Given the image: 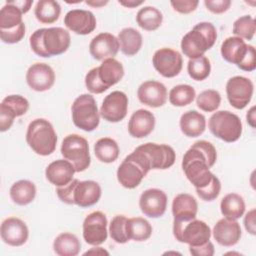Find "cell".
Returning <instances> with one entry per match:
<instances>
[{
  "instance_id": "cell-1",
  "label": "cell",
  "mask_w": 256,
  "mask_h": 256,
  "mask_svg": "<svg viewBox=\"0 0 256 256\" xmlns=\"http://www.w3.org/2000/svg\"><path fill=\"white\" fill-rule=\"evenodd\" d=\"M217 160V151L212 143L206 140L196 141L184 154L182 169L195 189L207 186L214 174L210 168Z\"/></svg>"
},
{
  "instance_id": "cell-2",
  "label": "cell",
  "mask_w": 256,
  "mask_h": 256,
  "mask_svg": "<svg viewBox=\"0 0 256 256\" xmlns=\"http://www.w3.org/2000/svg\"><path fill=\"white\" fill-rule=\"evenodd\" d=\"M32 51L43 58L57 56L66 52L71 43L69 32L61 27L37 29L29 39Z\"/></svg>"
},
{
  "instance_id": "cell-3",
  "label": "cell",
  "mask_w": 256,
  "mask_h": 256,
  "mask_svg": "<svg viewBox=\"0 0 256 256\" xmlns=\"http://www.w3.org/2000/svg\"><path fill=\"white\" fill-rule=\"evenodd\" d=\"M127 158L137 163L147 175L151 169L170 168L175 163L176 154L169 145L148 142L138 146Z\"/></svg>"
},
{
  "instance_id": "cell-4",
  "label": "cell",
  "mask_w": 256,
  "mask_h": 256,
  "mask_svg": "<svg viewBox=\"0 0 256 256\" xmlns=\"http://www.w3.org/2000/svg\"><path fill=\"white\" fill-rule=\"evenodd\" d=\"M217 39V30L210 22H200L187 32L181 40V50L189 59H195L213 47Z\"/></svg>"
},
{
  "instance_id": "cell-5",
  "label": "cell",
  "mask_w": 256,
  "mask_h": 256,
  "mask_svg": "<svg viewBox=\"0 0 256 256\" xmlns=\"http://www.w3.org/2000/svg\"><path fill=\"white\" fill-rule=\"evenodd\" d=\"M26 142L36 154L48 156L56 149L57 134L48 120L37 118L28 125Z\"/></svg>"
},
{
  "instance_id": "cell-6",
  "label": "cell",
  "mask_w": 256,
  "mask_h": 256,
  "mask_svg": "<svg viewBox=\"0 0 256 256\" xmlns=\"http://www.w3.org/2000/svg\"><path fill=\"white\" fill-rule=\"evenodd\" d=\"M72 121L76 127L86 132L95 130L100 122V112L94 97L90 94L78 96L71 107Z\"/></svg>"
},
{
  "instance_id": "cell-7",
  "label": "cell",
  "mask_w": 256,
  "mask_h": 256,
  "mask_svg": "<svg viewBox=\"0 0 256 256\" xmlns=\"http://www.w3.org/2000/svg\"><path fill=\"white\" fill-rule=\"evenodd\" d=\"M208 127L214 136L228 143L237 141L242 135V122L240 118L226 110L213 113L209 119Z\"/></svg>"
},
{
  "instance_id": "cell-8",
  "label": "cell",
  "mask_w": 256,
  "mask_h": 256,
  "mask_svg": "<svg viewBox=\"0 0 256 256\" xmlns=\"http://www.w3.org/2000/svg\"><path fill=\"white\" fill-rule=\"evenodd\" d=\"M61 154L64 159L73 164L76 172H82L90 166L91 157L88 142L78 134H70L63 139Z\"/></svg>"
},
{
  "instance_id": "cell-9",
  "label": "cell",
  "mask_w": 256,
  "mask_h": 256,
  "mask_svg": "<svg viewBox=\"0 0 256 256\" xmlns=\"http://www.w3.org/2000/svg\"><path fill=\"white\" fill-rule=\"evenodd\" d=\"M211 229L204 221L192 219L186 222L173 221V235L175 239L189 246H199L210 240Z\"/></svg>"
},
{
  "instance_id": "cell-10",
  "label": "cell",
  "mask_w": 256,
  "mask_h": 256,
  "mask_svg": "<svg viewBox=\"0 0 256 256\" xmlns=\"http://www.w3.org/2000/svg\"><path fill=\"white\" fill-rule=\"evenodd\" d=\"M254 92L252 81L244 76L231 77L226 84L227 99L232 107L241 110L251 101Z\"/></svg>"
},
{
  "instance_id": "cell-11",
  "label": "cell",
  "mask_w": 256,
  "mask_h": 256,
  "mask_svg": "<svg viewBox=\"0 0 256 256\" xmlns=\"http://www.w3.org/2000/svg\"><path fill=\"white\" fill-rule=\"evenodd\" d=\"M152 63L156 71L166 78L177 76L183 67L181 54L171 48L158 49L153 55Z\"/></svg>"
},
{
  "instance_id": "cell-12",
  "label": "cell",
  "mask_w": 256,
  "mask_h": 256,
  "mask_svg": "<svg viewBox=\"0 0 256 256\" xmlns=\"http://www.w3.org/2000/svg\"><path fill=\"white\" fill-rule=\"evenodd\" d=\"M107 218L101 211L88 214L83 221V238L89 245L98 246L104 243L108 236Z\"/></svg>"
},
{
  "instance_id": "cell-13",
  "label": "cell",
  "mask_w": 256,
  "mask_h": 256,
  "mask_svg": "<svg viewBox=\"0 0 256 256\" xmlns=\"http://www.w3.org/2000/svg\"><path fill=\"white\" fill-rule=\"evenodd\" d=\"M128 111V97L122 91H113L103 100L100 107L101 117L111 123L123 120Z\"/></svg>"
},
{
  "instance_id": "cell-14",
  "label": "cell",
  "mask_w": 256,
  "mask_h": 256,
  "mask_svg": "<svg viewBox=\"0 0 256 256\" xmlns=\"http://www.w3.org/2000/svg\"><path fill=\"white\" fill-rule=\"evenodd\" d=\"M167 195L158 188H150L142 192L139 198V207L144 215L150 218H159L167 208Z\"/></svg>"
},
{
  "instance_id": "cell-15",
  "label": "cell",
  "mask_w": 256,
  "mask_h": 256,
  "mask_svg": "<svg viewBox=\"0 0 256 256\" xmlns=\"http://www.w3.org/2000/svg\"><path fill=\"white\" fill-rule=\"evenodd\" d=\"M26 82L34 91H47L54 85L55 72L46 63H34L26 72Z\"/></svg>"
},
{
  "instance_id": "cell-16",
  "label": "cell",
  "mask_w": 256,
  "mask_h": 256,
  "mask_svg": "<svg viewBox=\"0 0 256 256\" xmlns=\"http://www.w3.org/2000/svg\"><path fill=\"white\" fill-rule=\"evenodd\" d=\"M0 234L4 243L18 247L27 242L29 230L26 223L21 219L17 217H9L1 223Z\"/></svg>"
},
{
  "instance_id": "cell-17",
  "label": "cell",
  "mask_w": 256,
  "mask_h": 256,
  "mask_svg": "<svg viewBox=\"0 0 256 256\" xmlns=\"http://www.w3.org/2000/svg\"><path fill=\"white\" fill-rule=\"evenodd\" d=\"M120 49L118 38L108 32H102L96 35L89 44V52L91 56L103 61L108 58H114Z\"/></svg>"
},
{
  "instance_id": "cell-18",
  "label": "cell",
  "mask_w": 256,
  "mask_h": 256,
  "mask_svg": "<svg viewBox=\"0 0 256 256\" xmlns=\"http://www.w3.org/2000/svg\"><path fill=\"white\" fill-rule=\"evenodd\" d=\"M137 96L139 101L144 105L158 108L166 103L168 92L163 83L155 80H148L138 87Z\"/></svg>"
},
{
  "instance_id": "cell-19",
  "label": "cell",
  "mask_w": 256,
  "mask_h": 256,
  "mask_svg": "<svg viewBox=\"0 0 256 256\" xmlns=\"http://www.w3.org/2000/svg\"><path fill=\"white\" fill-rule=\"evenodd\" d=\"M64 24L69 30L78 35H87L95 30L97 22L91 11L73 9L66 13Z\"/></svg>"
},
{
  "instance_id": "cell-20",
  "label": "cell",
  "mask_w": 256,
  "mask_h": 256,
  "mask_svg": "<svg viewBox=\"0 0 256 256\" xmlns=\"http://www.w3.org/2000/svg\"><path fill=\"white\" fill-rule=\"evenodd\" d=\"M212 233L216 242L225 247L236 245L242 235L240 224L236 220L225 217L217 221Z\"/></svg>"
},
{
  "instance_id": "cell-21",
  "label": "cell",
  "mask_w": 256,
  "mask_h": 256,
  "mask_svg": "<svg viewBox=\"0 0 256 256\" xmlns=\"http://www.w3.org/2000/svg\"><path fill=\"white\" fill-rule=\"evenodd\" d=\"M155 116L146 109L136 110L128 122V132L134 138H144L148 136L155 127Z\"/></svg>"
},
{
  "instance_id": "cell-22",
  "label": "cell",
  "mask_w": 256,
  "mask_h": 256,
  "mask_svg": "<svg viewBox=\"0 0 256 256\" xmlns=\"http://www.w3.org/2000/svg\"><path fill=\"white\" fill-rule=\"evenodd\" d=\"M75 168L71 162L66 159H58L51 162L46 170L47 180L56 187L65 186L73 180Z\"/></svg>"
},
{
  "instance_id": "cell-23",
  "label": "cell",
  "mask_w": 256,
  "mask_h": 256,
  "mask_svg": "<svg viewBox=\"0 0 256 256\" xmlns=\"http://www.w3.org/2000/svg\"><path fill=\"white\" fill-rule=\"evenodd\" d=\"M101 192V187L96 181H79L74 190V204L81 208L93 206L99 201Z\"/></svg>"
},
{
  "instance_id": "cell-24",
  "label": "cell",
  "mask_w": 256,
  "mask_h": 256,
  "mask_svg": "<svg viewBox=\"0 0 256 256\" xmlns=\"http://www.w3.org/2000/svg\"><path fill=\"white\" fill-rule=\"evenodd\" d=\"M198 203L196 199L187 193H181L174 197L172 201V214L174 221L186 222L196 218Z\"/></svg>"
},
{
  "instance_id": "cell-25",
  "label": "cell",
  "mask_w": 256,
  "mask_h": 256,
  "mask_svg": "<svg viewBox=\"0 0 256 256\" xmlns=\"http://www.w3.org/2000/svg\"><path fill=\"white\" fill-rule=\"evenodd\" d=\"M145 176L140 166L127 157H125L117 169V180L127 189L136 188Z\"/></svg>"
},
{
  "instance_id": "cell-26",
  "label": "cell",
  "mask_w": 256,
  "mask_h": 256,
  "mask_svg": "<svg viewBox=\"0 0 256 256\" xmlns=\"http://www.w3.org/2000/svg\"><path fill=\"white\" fill-rule=\"evenodd\" d=\"M249 49V45L239 37L233 36L226 38L221 45V55L224 60L235 64L237 67L245 58Z\"/></svg>"
},
{
  "instance_id": "cell-27",
  "label": "cell",
  "mask_w": 256,
  "mask_h": 256,
  "mask_svg": "<svg viewBox=\"0 0 256 256\" xmlns=\"http://www.w3.org/2000/svg\"><path fill=\"white\" fill-rule=\"evenodd\" d=\"M181 132L187 137H198L206 129V119L203 114L196 110H190L181 115L179 121Z\"/></svg>"
},
{
  "instance_id": "cell-28",
  "label": "cell",
  "mask_w": 256,
  "mask_h": 256,
  "mask_svg": "<svg viewBox=\"0 0 256 256\" xmlns=\"http://www.w3.org/2000/svg\"><path fill=\"white\" fill-rule=\"evenodd\" d=\"M98 68V76L100 81L109 89L118 83L124 76L123 65L115 58L103 60Z\"/></svg>"
},
{
  "instance_id": "cell-29",
  "label": "cell",
  "mask_w": 256,
  "mask_h": 256,
  "mask_svg": "<svg viewBox=\"0 0 256 256\" xmlns=\"http://www.w3.org/2000/svg\"><path fill=\"white\" fill-rule=\"evenodd\" d=\"M118 41L120 44V50L127 56L137 54L143 43L141 33L132 27L122 29L118 34Z\"/></svg>"
},
{
  "instance_id": "cell-30",
  "label": "cell",
  "mask_w": 256,
  "mask_h": 256,
  "mask_svg": "<svg viewBox=\"0 0 256 256\" xmlns=\"http://www.w3.org/2000/svg\"><path fill=\"white\" fill-rule=\"evenodd\" d=\"M9 194L15 204L25 206L35 199L36 186L30 180H19L11 186Z\"/></svg>"
},
{
  "instance_id": "cell-31",
  "label": "cell",
  "mask_w": 256,
  "mask_h": 256,
  "mask_svg": "<svg viewBox=\"0 0 256 256\" xmlns=\"http://www.w3.org/2000/svg\"><path fill=\"white\" fill-rule=\"evenodd\" d=\"M53 250L59 256H76L81 250V243L76 235L64 232L55 238Z\"/></svg>"
},
{
  "instance_id": "cell-32",
  "label": "cell",
  "mask_w": 256,
  "mask_h": 256,
  "mask_svg": "<svg viewBox=\"0 0 256 256\" xmlns=\"http://www.w3.org/2000/svg\"><path fill=\"white\" fill-rule=\"evenodd\" d=\"M220 210L225 218L237 220L245 212V202L239 194L229 193L222 198Z\"/></svg>"
},
{
  "instance_id": "cell-33",
  "label": "cell",
  "mask_w": 256,
  "mask_h": 256,
  "mask_svg": "<svg viewBox=\"0 0 256 256\" xmlns=\"http://www.w3.org/2000/svg\"><path fill=\"white\" fill-rule=\"evenodd\" d=\"M126 233L129 240L137 242L146 241L151 237L152 226L142 217L127 218L126 221Z\"/></svg>"
},
{
  "instance_id": "cell-34",
  "label": "cell",
  "mask_w": 256,
  "mask_h": 256,
  "mask_svg": "<svg viewBox=\"0 0 256 256\" xmlns=\"http://www.w3.org/2000/svg\"><path fill=\"white\" fill-rule=\"evenodd\" d=\"M162 21V12L153 6H145L141 8L136 15L138 26L146 31H154L158 29L161 26Z\"/></svg>"
},
{
  "instance_id": "cell-35",
  "label": "cell",
  "mask_w": 256,
  "mask_h": 256,
  "mask_svg": "<svg viewBox=\"0 0 256 256\" xmlns=\"http://www.w3.org/2000/svg\"><path fill=\"white\" fill-rule=\"evenodd\" d=\"M60 13V4L54 0H40L36 3L34 9L36 19L43 24H52L56 22Z\"/></svg>"
},
{
  "instance_id": "cell-36",
  "label": "cell",
  "mask_w": 256,
  "mask_h": 256,
  "mask_svg": "<svg viewBox=\"0 0 256 256\" xmlns=\"http://www.w3.org/2000/svg\"><path fill=\"white\" fill-rule=\"evenodd\" d=\"M119 146L117 142L110 137H103L94 144V153L96 158L103 163H112L119 156Z\"/></svg>"
},
{
  "instance_id": "cell-37",
  "label": "cell",
  "mask_w": 256,
  "mask_h": 256,
  "mask_svg": "<svg viewBox=\"0 0 256 256\" xmlns=\"http://www.w3.org/2000/svg\"><path fill=\"white\" fill-rule=\"evenodd\" d=\"M195 89L188 84H179L174 86L169 92V101L173 106L184 107L195 99Z\"/></svg>"
},
{
  "instance_id": "cell-38",
  "label": "cell",
  "mask_w": 256,
  "mask_h": 256,
  "mask_svg": "<svg viewBox=\"0 0 256 256\" xmlns=\"http://www.w3.org/2000/svg\"><path fill=\"white\" fill-rule=\"evenodd\" d=\"M22 15L23 13L18 7L7 1L0 10V29H12L20 25L23 23Z\"/></svg>"
},
{
  "instance_id": "cell-39",
  "label": "cell",
  "mask_w": 256,
  "mask_h": 256,
  "mask_svg": "<svg viewBox=\"0 0 256 256\" xmlns=\"http://www.w3.org/2000/svg\"><path fill=\"white\" fill-rule=\"evenodd\" d=\"M189 76L196 81L205 80L211 72V64L206 56H201L195 59H189L187 64Z\"/></svg>"
},
{
  "instance_id": "cell-40",
  "label": "cell",
  "mask_w": 256,
  "mask_h": 256,
  "mask_svg": "<svg viewBox=\"0 0 256 256\" xmlns=\"http://www.w3.org/2000/svg\"><path fill=\"white\" fill-rule=\"evenodd\" d=\"M232 32L236 37L246 40H252L256 32V24L254 18L250 15L241 16L233 23Z\"/></svg>"
},
{
  "instance_id": "cell-41",
  "label": "cell",
  "mask_w": 256,
  "mask_h": 256,
  "mask_svg": "<svg viewBox=\"0 0 256 256\" xmlns=\"http://www.w3.org/2000/svg\"><path fill=\"white\" fill-rule=\"evenodd\" d=\"M221 103V95L214 89H207L202 91L196 98L198 108L205 112L216 111Z\"/></svg>"
},
{
  "instance_id": "cell-42",
  "label": "cell",
  "mask_w": 256,
  "mask_h": 256,
  "mask_svg": "<svg viewBox=\"0 0 256 256\" xmlns=\"http://www.w3.org/2000/svg\"><path fill=\"white\" fill-rule=\"evenodd\" d=\"M0 107L5 108L15 117H19L28 111L29 102L21 95H8L2 100Z\"/></svg>"
},
{
  "instance_id": "cell-43",
  "label": "cell",
  "mask_w": 256,
  "mask_h": 256,
  "mask_svg": "<svg viewBox=\"0 0 256 256\" xmlns=\"http://www.w3.org/2000/svg\"><path fill=\"white\" fill-rule=\"evenodd\" d=\"M127 218L124 215H116L109 224V234L112 240L118 244H124L129 241L126 233Z\"/></svg>"
},
{
  "instance_id": "cell-44",
  "label": "cell",
  "mask_w": 256,
  "mask_h": 256,
  "mask_svg": "<svg viewBox=\"0 0 256 256\" xmlns=\"http://www.w3.org/2000/svg\"><path fill=\"white\" fill-rule=\"evenodd\" d=\"M220 190H221L220 180L218 179V177L214 175L210 183L203 188L196 189V193L204 201H213L219 196Z\"/></svg>"
},
{
  "instance_id": "cell-45",
  "label": "cell",
  "mask_w": 256,
  "mask_h": 256,
  "mask_svg": "<svg viewBox=\"0 0 256 256\" xmlns=\"http://www.w3.org/2000/svg\"><path fill=\"white\" fill-rule=\"evenodd\" d=\"M85 85L88 91L93 94H101L105 92L108 88L100 81L98 76V68L94 67L88 71L85 76Z\"/></svg>"
},
{
  "instance_id": "cell-46",
  "label": "cell",
  "mask_w": 256,
  "mask_h": 256,
  "mask_svg": "<svg viewBox=\"0 0 256 256\" xmlns=\"http://www.w3.org/2000/svg\"><path fill=\"white\" fill-rule=\"evenodd\" d=\"M25 36V24L24 22L20 25L7 30L0 29V38L4 43L15 44L20 42Z\"/></svg>"
},
{
  "instance_id": "cell-47",
  "label": "cell",
  "mask_w": 256,
  "mask_h": 256,
  "mask_svg": "<svg viewBox=\"0 0 256 256\" xmlns=\"http://www.w3.org/2000/svg\"><path fill=\"white\" fill-rule=\"evenodd\" d=\"M79 180L78 179H73L70 183H68L65 186H60L56 188V194L58 196V198L66 203V204H74V199H73V195H74V190L76 185L78 184Z\"/></svg>"
},
{
  "instance_id": "cell-48",
  "label": "cell",
  "mask_w": 256,
  "mask_h": 256,
  "mask_svg": "<svg viewBox=\"0 0 256 256\" xmlns=\"http://www.w3.org/2000/svg\"><path fill=\"white\" fill-rule=\"evenodd\" d=\"M171 6L175 11L181 14H189L196 10L199 1L198 0H182V1H171Z\"/></svg>"
},
{
  "instance_id": "cell-49",
  "label": "cell",
  "mask_w": 256,
  "mask_h": 256,
  "mask_svg": "<svg viewBox=\"0 0 256 256\" xmlns=\"http://www.w3.org/2000/svg\"><path fill=\"white\" fill-rule=\"evenodd\" d=\"M204 4L206 8L214 14H222L226 12L230 6V0H205Z\"/></svg>"
},
{
  "instance_id": "cell-50",
  "label": "cell",
  "mask_w": 256,
  "mask_h": 256,
  "mask_svg": "<svg viewBox=\"0 0 256 256\" xmlns=\"http://www.w3.org/2000/svg\"><path fill=\"white\" fill-rule=\"evenodd\" d=\"M238 68H240L243 71H247V72H251V71L255 70V68H256V51H255L254 46L249 45L248 52H247L245 58L243 59V61L238 66Z\"/></svg>"
},
{
  "instance_id": "cell-51",
  "label": "cell",
  "mask_w": 256,
  "mask_h": 256,
  "mask_svg": "<svg viewBox=\"0 0 256 256\" xmlns=\"http://www.w3.org/2000/svg\"><path fill=\"white\" fill-rule=\"evenodd\" d=\"M189 252L194 256H213L215 250L213 243L209 240L199 246H189Z\"/></svg>"
},
{
  "instance_id": "cell-52",
  "label": "cell",
  "mask_w": 256,
  "mask_h": 256,
  "mask_svg": "<svg viewBox=\"0 0 256 256\" xmlns=\"http://www.w3.org/2000/svg\"><path fill=\"white\" fill-rule=\"evenodd\" d=\"M244 226L248 233L251 235L256 234V226H255V209L250 210L246 213L244 217Z\"/></svg>"
},
{
  "instance_id": "cell-53",
  "label": "cell",
  "mask_w": 256,
  "mask_h": 256,
  "mask_svg": "<svg viewBox=\"0 0 256 256\" xmlns=\"http://www.w3.org/2000/svg\"><path fill=\"white\" fill-rule=\"evenodd\" d=\"M8 2L15 5L16 7H18L22 11L23 14L27 13L33 4L32 0H19V1H8Z\"/></svg>"
},
{
  "instance_id": "cell-54",
  "label": "cell",
  "mask_w": 256,
  "mask_h": 256,
  "mask_svg": "<svg viewBox=\"0 0 256 256\" xmlns=\"http://www.w3.org/2000/svg\"><path fill=\"white\" fill-rule=\"evenodd\" d=\"M118 2L120 5L127 7V8H134V7H137L144 3L143 0H139V1L138 0H119Z\"/></svg>"
},
{
  "instance_id": "cell-55",
  "label": "cell",
  "mask_w": 256,
  "mask_h": 256,
  "mask_svg": "<svg viewBox=\"0 0 256 256\" xmlns=\"http://www.w3.org/2000/svg\"><path fill=\"white\" fill-rule=\"evenodd\" d=\"M246 118H247V122L248 124L252 127L255 128V106H252L249 111L246 114Z\"/></svg>"
},
{
  "instance_id": "cell-56",
  "label": "cell",
  "mask_w": 256,
  "mask_h": 256,
  "mask_svg": "<svg viewBox=\"0 0 256 256\" xmlns=\"http://www.w3.org/2000/svg\"><path fill=\"white\" fill-rule=\"evenodd\" d=\"M87 254H96V255H109V252L106 251L105 249H103L102 247H93L92 249H90L89 251L85 252L84 255Z\"/></svg>"
},
{
  "instance_id": "cell-57",
  "label": "cell",
  "mask_w": 256,
  "mask_h": 256,
  "mask_svg": "<svg viewBox=\"0 0 256 256\" xmlns=\"http://www.w3.org/2000/svg\"><path fill=\"white\" fill-rule=\"evenodd\" d=\"M85 3L91 7L98 8V7H102V6L106 5L108 3V1L107 0H105V1L104 0H87V1H85Z\"/></svg>"
}]
</instances>
